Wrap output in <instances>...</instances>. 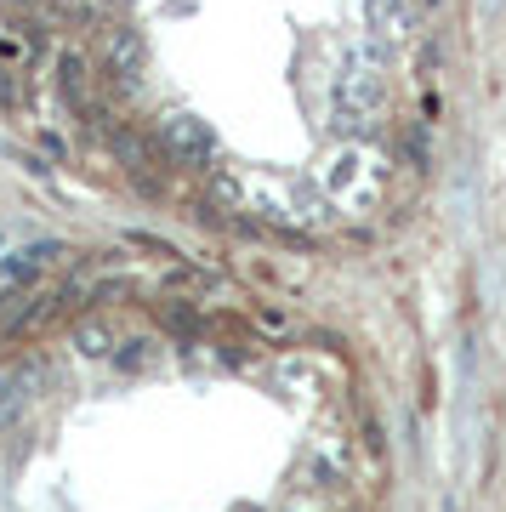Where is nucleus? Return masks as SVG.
Returning <instances> with one entry per match:
<instances>
[{
	"label": "nucleus",
	"instance_id": "nucleus-9",
	"mask_svg": "<svg viewBox=\"0 0 506 512\" xmlns=\"http://www.w3.org/2000/svg\"><path fill=\"white\" fill-rule=\"evenodd\" d=\"M0 103H12V80H6V69H0Z\"/></svg>",
	"mask_w": 506,
	"mask_h": 512
},
{
	"label": "nucleus",
	"instance_id": "nucleus-7",
	"mask_svg": "<svg viewBox=\"0 0 506 512\" xmlns=\"http://www.w3.org/2000/svg\"><path fill=\"white\" fill-rule=\"evenodd\" d=\"M74 342H80V353H86V359H109V353H114V336L103 325H80V336H74Z\"/></svg>",
	"mask_w": 506,
	"mask_h": 512
},
{
	"label": "nucleus",
	"instance_id": "nucleus-8",
	"mask_svg": "<svg viewBox=\"0 0 506 512\" xmlns=\"http://www.w3.org/2000/svg\"><path fill=\"white\" fill-rule=\"evenodd\" d=\"M120 348H126V353H109L120 370H137V365H148V359H154V342H143V336H131V342H120Z\"/></svg>",
	"mask_w": 506,
	"mask_h": 512
},
{
	"label": "nucleus",
	"instance_id": "nucleus-3",
	"mask_svg": "<svg viewBox=\"0 0 506 512\" xmlns=\"http://www.w3.org/2000/svg\"><path fill=\"white\" fill-rule=\"evenodd\" d=\"M57 245H23L18 256H6V262H0V285H6V291L0 296H23V291H35V279L46 274V268H52L57 262Z\"/></svg>",
	"mask_w": 506,
	"mask_h": 512
},
{
	"label": "nucleus",
	"instance_id": "nucleus-6",
	"mask_svg": "<svg viewBox=\"0 0 506 512\" xmlns=\"http://www.w3.org/2000/svg\"><path fill=\"white\" fill-rule=\"evenodd\" d=\"M57 97H63L80 120L97 114V103H91V74H86V57L80 52H57Z\"/></svg>",
	"mask_w": 506,
	"mask_h": 512
},
{
	"label": "nucleus",
	"instance_id": "nucleus-1",
	"mask_svg": "<svg viewBox=\"0 0 506 512\" xmlns=\"http://www.w3.org/2000/svg\"><path fill=\"white\" fill-rule=\"evenodd\" d=\"M154 143H160V154L171 165H188V171H211L222 160L217 131L205 126L199 114H165L160 131H154Z\"/></svg>",
	"mask_w": 506,
	"mask_h": 512
},
{
	"label": "nucleus",
	"instance_id": "nucleus-5",
	"mask_svg": "<svg viewBox=\"0 0 506 512\" xmlns=\"http://www.w3.org/2000/svg\"><path fill=\"white\" fill-rule=\"evenodd\" d=\"M364 18H370V29H376L381 52L404 46V40H410V29H416V12H410V0H364Z\"/></svg>",
	"mask_w": 506,
	"mask_h": 512
},
{
	"label": "nucleus",
	"instance_id": "nucleus-4",
	"mask_svg": "<svg viewBox=\"0 0 506 512\" xmlns=\"http://www.w3.org/2000/svg\"><path fill=\"white\" fill-rule=\"evenodd\" d=\"M370 103H381V80L364 57H347L342 63V80H336V109L342 114H364Z\"/></svg>",
	"mask_w": 506,
	"mask_h": 512
},
{
	"label": "nucleus",
	"instance_id": "nucleus-2",
	"mask_svg": "<svg viewBox=\"0 0 506 512\" xmlns=\"http://www.w3.org/2000/svg\"><path fill=\"white\" fill-rule=\"evenodd\" d=\"M143 29H131V23H109L103 29V69H109V80L120 86V92H131L137 80H143Z\"/></svg>",
	"mask_w": 506,
	"mask_h": 512
},
{
	"label": "nucleus",
	"instance_id": "nucleus-10",
	"mask_svg": "<svg viewBox=\"0 0 506 512\" xmlns=\"http://www.w3.org/2000/svg\"><path fill=\"white\" fill-rule=\"evenodd\" d=\"M12 6H35V0H12Z\"/></svg>",
	"mask_w": 506,
	"mask_h": 512
}]
</instances>
